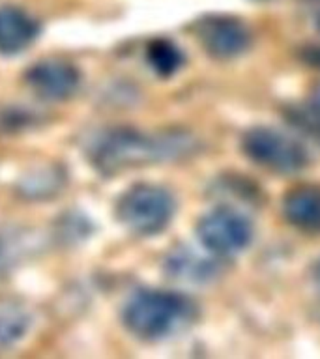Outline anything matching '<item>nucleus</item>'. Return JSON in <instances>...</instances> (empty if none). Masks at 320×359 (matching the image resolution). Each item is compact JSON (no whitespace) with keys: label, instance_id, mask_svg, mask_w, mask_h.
Instances as JSON below:
<instances>
[{"label":"nucleus","instance_id":"nucleus-16","mask_svg":"<svg viewBox=\"0 0 320 359\" xmlns=\"http://www.w3.org/2000/svg\"><path fill=\"white\" fill-rule=\"evenodd\" d=\"M305 58H307V62L320 67V47H313V49L305 50Z\"/></svg>","mask_w":320,"mask_h":359},{"label":"nucleus","instance_id":"nucleus-15","mask_svg":"<svg viewBox=\"0 0 320 359\" xmlns=\"http://www.w3.org/2000/svg\"><path fill=\"white\" fill-rule=\"evenodd\" d=\"M303 11L309 22L320 32V0H303Z\"/></svg>","mask_w":320,"mask_h":359},{"label":"nucleus","instance_id":"nucleus-1","mask_svg":"<svg viewBox=\"0 0 320 359\" xmlns=\"http://www.w3.org/2000/svg\"><path fill=\"white\" fill-rule=\"evenodd\" d=\"M199 142L182 129L140 133L135 129H111L94 140L90 159L101 172L114 174L152 163L176 161L195 154Z\"/></svg>","mask_w":320,"mask_h":359},{"label":"nucleus","instance_id":"nucleus-2","mask_svg":"<svg viewBox=\"0 0 320 359\" xmlns=\"http://www.w3.org/2000/svg\"><path fill=\"white\" fill-rule=\"evenodd\" d=\"M196 318L195 303L178 292L142 290L124 309V324L142 341L178 335Z\"/></svg>","mask_w":320,"mask_h":359},{"label":"nucleus","instance_id":"nucleus-6","mask_svg":"<svg viewBox=\"0 0 320 359\" xmlns=\"http://www.w3.org/2000/svg\"><path fill=\"white\" fill-rule=\"evenodd\" d=\"M195 34L208 55L219 60L236 58L251 45V32L244 21L230 15H208L199 19Z\"/></svg>","mask_w":320,"mask_h":359},{"label":"nucleus","instance_id":"nucleus-11","mask_svg":"<svg viewBox=\"0 0 320 359\" xmlns=\"http://www.w3.org/2000/svg\"><path fill=\"white\" fill-rule=\"evenodd\" d=\"M32 247L27 232H4L0 234V277H4L28 257Z\"/></svg>","mask_w":320,"mask_h":359},{"label":"nucleus","instance_id":"nucleus-10","mask_svg":"<svg viewBox=\"0 0 320 359\" xmlns=\"http://www.w3.org/2000/svg\"><path fill=\"white\" fill-rule=\"evenodd\" d=\"M30 325V313L21 303L0 305V346H11L17 342Z\"/></svg>","mask_w":320,"mask_h":359},{"label":"nucleus","instance_id":"nucleus-8","mask_svg":"<svg viewBox=\"0 0 320 359\" xmlns=\"http://www.w3.org/2000/svg\"><path fill=\"white\" fill-rule=\"evenodd\" d=\"M39 25L25 10L15 6L0 8V53L15 55L34 43Z\"/></svg>","mask_w":320,"mask_h":359},{"label":"nucleus","instance_id":"nucleus-14","mask_svg":"<svg viewBox=\"0 0 320 359\" xmlns=\"http://www.w3.org/2000/svg\"><path fill=\"white\" fill-rule=\"evenodd\" d=\"M305 118H307L305 123L320 131V88L314 90L313 95L309 97V103L305 107Z\"/></svg>","mask_w":320,"mask_h":359},{"label":"nucleus","instance_id":"nucleus-4","mask_svg":"<svg viewBox=\"0 0 320 359\" xmlns=\"http://www.w3.org/2000/svg\"><path fill=\"white\" fill-rule=\"evenodd\" d=\"M241 146L253 163L279 174L300 172L309 161L307 150L300 140L272 128L249 129Z\"/></svg>","mask_w":320,"mask_h":359},{"label":"nucleus","instance_id":"nucleus-9","mask_svg":"<svg viewBox=\"0 0 320 359\" xmlns=\"http://www.w3.org/2000/svg\"><path fill=\"white\" fill-rule=\"evenodd\" d=\"M286 221L305 232H320V187L300 185L288 191L283 202Z\"/></svg>","mask_w":320,"mask_h":359},{"label":"nucleus","instance_id":"nucleus-7","mask_svg":"<svg viewBox=\"0 0 320 359\" xmlns=\"http://www.w3.org/2000/svg\"><path fill=\"white\" fill-rule=\"evenodd\" d=\"M27 83L39 97L62 101L77 92L81 75L77 67L66 60H44L28 69Z\"/></svg>","mask_w":320,"mask_h":359},{"label":"nucleus","instance_id":"nucleus-5","mask_svg":"<svg viewBox=\"0 0 320 359\" xmlns=\"http://www.w3.org/2000/svg\"><path fill=\"white\" fill-rule=\"evenodd\" d=\"M196 234L208 251L229 257L244 251L253 240V224L238 210L215 208L199 221Z\"/></svg>","mask_w":320,"mask_h":359},{"label":"nucleus","instance_id":"nucleus-12","mask_svg":"<svg viewBox=\"0 0 320 359\" xmlns=\"http://www.w3.org/2000/svg\"><path fill=\"white\" fill-rule=\"evenodd\" d=\"M148 62L154 67V72L161 77H171L178 72L184 64L182 50L167 39H156L148 47Z\"/></svg>","mask_w":320,"mask_h":359},{"label":"nucleus","instance_id":"nucleus-13","mask_svg":"<svg viewBox=\"0 0 320 359\" xmlns=\"http://www.w3.org/2000/svg\"><path fill=\"white\" fill-rule=\"evenodd\" d=\"M168 268L178 277H187V279H206L213 271V268L208 262L196 258L193 252H178V257L171 258Z\"/></svg>","mask_w":320,"mask_h":359},{"label":"nucleus","instance_id":"nucleus-17","mask_svg":"<svg viewBox=\"0 0 320 359\" xmlns=\"http://www.w3.org/2000/svg\"><path fill=\"white\" fill-rule=\"evenodd\" d=\"M313 279H314V283H316V286H319V288H320V258H319V262L314 264Z\"/></svg>","mask_w":320,"mask_h":359},{"label":"nucleus","instance_id":"nucleus-3","mask_svg":"<svg viewBox=\"0 0 320 359\" xmlns=\"http://www.w3.org/2000/svg\"><path fill=\"white\" fill-rule=\"evenodd\" d=\"M174 198L165 187L139 184L126 191L118 201L116 215L129 230L152 236L168 226L174 215Z\"/></svg>","mask_w":320,"mask_h":359}]
</instances>
